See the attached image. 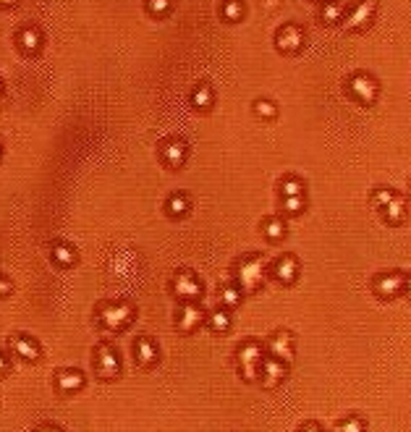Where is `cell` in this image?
<instances>
[{
  "mask_svg": "<svg viewBox=\"0 0 411 432\" xmlns=\"http://www.w3.org/2000/svg\"><path fill=\"white\" fill-rule=\"evenodd\" d=\"M171 291L179 302H199L205 294V285L199 280V275L194 270H179L171 278Z\"/></svg>",
  "mask_w": 411,
  "mask_h": 432,
  "instance_id": "obj_4",
  "label": "cell"
},
{
  "mask_svg": "<svg viewBox=\"0 0 411 432\" xmlns=\"http://www.w3.org/2000/svg\"><path fill=\"white\" fill-rule=\"evenodd\" d=\"M0 95H3V84H0Z\"/></svg>",
  "mask_w": 411,
  "mask_h": 432,
  "instance_id": "obj_40",
  "label": "cell"
},
{
  "mask_svg": "<svg viewBox=\"0 0 411 432\" xmlns=\"http://www.w3.org/2000/svg\"><path fill=\"white\" fill-rule=\"evenodd\" d=\"M205 320H207V312L197 302H184L179 307V312H176V328L181 333H194V330H199L205 325Z\"/></svg>",
  "mask_w": 411,
  "mask_h": 432,
  "instance_id": "obj_9",
  "label": "cell"
},
{
  "mask_svg": "<svg viewBox=\"0 0 411 432\" xmlns=\"http://www.w3.org/2000/svg\"><path fill=\"white\" fill-rule=\"evenodd\" d=\"M262 6H265L267 11H273V8H278V6H281V0H262Z\"/></svg>",
  "mask_w": 411,
  "mask_h": 432,
  "instance_id": "obj_36",
  "label": "cell"
},
{
  "mask_svg": "<svg viewBox=\"0 0 411 432\" xmlns=\"http://www.w3.org/2000/svg\"><path fill=\"white\" fill-rule=\"evenodd\" d=\"M220 16L225 18V21H241L244 18V0H225L223 8H220Z\"/></svg>",
  "mask_w": 411,
  "mask_h": 432,
  "instance_id": "obj_28",
  "label": "cell"
},
{
  "mask_svg": "<svg viewBox=\"0 0 411 432\" xmlns=\"http://www.w3.org/2000/svg\"><path fill=\"white\" fill-rule=\"evenodd\" d=\"M84 375L79 370H60L58 375H55V388L60 390V393H77V390L84 388Z\"/></svg>",
  "mask_w": 411,
  "mask_h": 432,
  "instance_id": "obj_18",
  "label": "cell"
},
{
  "mask_svg": "<svg viewBox=\"0 0 411 432\" xmlns=\"http://www.w3.org/2000/svg\"><path fill=\"white\" fill-rule=\"evenodd\" d=\"M377 13V0H356L351 8L343 13L341 26L346 32H364Z\"/></svg>",
  "mask_w": 411,
  "mask_h": 432,
  "instance_id": "obj_6",
  "label": "cell"
},
{
  "mask_svg": "<svg viewBox=\"0 0 411 432\" xmlns=\"http://www.w3.org/2000/svg\"><path fill=\"white\" fill-rule=\"evenodd\" d=\"M18 47L24 55H37L40 47H43V35H40V29L35 26H24L21 32H18Z\"/></svg>",
  "mask_w": 411,
  "mask_h": 432,
  "instance_id": "obj_19",
  "label": "cell"
},
{
  "mask_svg": "<svg viewBox=\"0 0 411 432\" xmlns=\"http://www.w3.org/2000/svg\"><path fill=\"white\" fill-rule=\"evenodd\" d=\"M254 113H257L262 121H273L275 115H278V105L270 103V100H257L254 103Z\"/></svg>",
  "mask_w": 411,
  "mask_h": 432,
  "instance_id": "obj_32",
  "label": "cell"
},
{
  "mask_svg": "<svg viewBox=\"0 0 411 432\" xmlns=\"http://www.w3.org/2000/svg\"><path fill=\"white\" fill-rule=\"evenodd\" d=\"M315 3H330V0H315Z\"/></svg>",
  "mask_w": 411,
  "mask_h": 432,
  "instance_id": "obj_39",
  "label": "cell"
},
{
  "mask_svg": "<svg viewBox=\"0 0 411 432\" xmlns=\"http://www.w3.org/2000/svg\"><path fill=\"white\" fill-rule=\"evenodd\" d=\"M231 322H233V317H231V309H215V312H210L207 314V320H205V325L213 333H225V330L231 328Z\"/></svg>",
  "mask_w": 411,
  "mask_h": 432,
  "instance_id": "obj_21",
  "label": "cell"
},
{
  "mask_svg": "<svg viewBox=\"0 0 411 432\" xmlns=\"http://www.w3.org/2000/svg\"><path fill=\"white\" fill-rule=\"evenodd\" d=\"M267 280V262L257 254H247L236 262L233 268V283L239 285L244 296L247 294H257L259 288L265 285Z\"/></svg>",
  "mask_w": 411,
  "mask_h": 432,
  "instance_id": "obj_1",
  "label": "cell"
},
{
  "mask_svg": "<svg viewBox=\"0 0 411 432\" xmlns=\"http://www.w3.org/2000/svg\"><path fill=\"white\" fill-rule=\"evenodd\" d=\"M262 234H265L267 241H283L286 239V234H288V225H286V220H283L281 215H270L265 217V223H262Z\"/></svg>",
  "mask_w": 411,
  "mask_h": 432,
  "instance_id": "obj_20",
  "label": "cell"
},
{
  "mask_svg": "<svg viewBox=\"0 0 411 432\" xmlns=\"http://www.w3.org/2000/svg\"><path fill=\"white\" fill-rule=\"evenodd\" d=\"M191 103L197 105V110H210L215 103V92L210 84H199L197 89H194V95H191Z\"/></svg>",
  "mask_w": 411,
  "mask_h": 432,
  "instance_id": "obj_27",
  "label": "cell"
},
{
  "mask_svg": "<svg viewBox=\"0 0 411 432\" xmlns=\"http://www.w3.org/2000/svg\"><path fill=\"white\" fill-rule=\"evenodd\" d=\"M262 359H265V346L262 343H257V341L241 343L239 351H236V367H239L241 377L247 382H257Z\"/></svg>",
  "mask_w": 411,
  "mask_h": 432,
  "instance_id": "obj_3",
  "label": "cell"
},
{
  "mask_svg": "<svg viewBox=\"0 0 411 432\" xmlns=\"http://www.w3.org/2000/svg\"><path fill=\"white\" fill-rule=\"evenodd\" d=\"M6 372H9V359H6V356L0 354V377H3Z\"/></svg>",
  "mask_w": 411,
  "mask_h": 432,
  "instance_id": "obj_35",
  "label": "cell"
},
{
  "mask_svg": "<svg viewBox=\"0 0 411 432\" xmlns=\"http://www.w3.org/2000/svg\"><path fill=\"white\" fill-rule=\"evenodd\" d=\"M94 372L103 380H116L120 375V356L116 351V346L108 343V341H103L94 348Z\"/></svg>",
  "mask_w": 411,
  "mask_h": 432,
  "instance_id": "obj_7",
  "label": "cell"
},
{
  "mask_svg": "<svg viewBox=\"0 0 411 432\" xmlns=\"http://www.w3.org/2000/svg\"><path fill=\"white\" fill-rule=\"evenodd\" d=\"M286 377H288V364L275 359V356H265L262 359V364H259V377H257V382L262 388L265 390L278 388Z\"/></svg>",
  "mask_w": 411,
  "mask_h": 432,
  "instance_id": "obj_8",
  "label": "cell"
},
{
  "mask_svg": "<svg viewBox=\"0 0 411 432\" xmlns=\"http://www.w3.org/2000/svg\"><path fill=\"white\" fill-rule=\"evenodd\" d=\"M218 296H220V304H223L225 309H236L244 302V291L236 283H223L220 291H218Z\"/></svg>",
  "mask_w": 411,
  "mask_h": 432,
  "instance_id": "obj_22",
  "label": "cell"
},
{
  "mask_svg": "<svg viewBox=\"0 0 411 432\" xmlns=\"http://www.w3.org/2000/svg\"><path fill=\"white\" fill-rule=\"evenodd\" d=\"M11 346V351L18 356V359H24V362H37L40 359V343H37L35 338H29V336H13L9 341Z\"/></svg>",
  "mask_w": 411,
  "mask_h": 432,
  "instance_id": "obj_16",
  "label": "cell"
},
{
  "mask_svg": "<svg viewBox=\"0 0 411 432\" xmlns=\"http://www.w3.org/2000/svg\"><path fill=\"white\" fill-rule=\"evenodd\" d=\"M307 210V197L304 194H293V197H283L281 199V212L283 215H301Z\"/></svg>",
  "mask_w": 411,
  "mask_h": 432,
  "instance_id": "obj_26",
  "label": "cell"
},
{
  "mask_svg": "<svg viewBox=\"0 0 411 432\" xmlns=\"http://www.w3.org/2000/svg\"><path fill=\"white\" fill-rule=\"evenodd\" d=\"M11 288H13V285H11L9 278H3V275H0V299H6V296L11 294Z\"/></svg>",
  "mask_w": 411,
  "mask_h": 432,
  "instance_id": "obj_34",
  "label": "cell"
},
{
  "mask_svg": "<svg viewBox=\"0 0 411 432\" xmlns=\"http://www.w3.org/2000/svg\"><path fill=\"white\" fill-rule=\"evenodd\" d=\"M380 215H383V220H385L388 225H403L406 223V217H409V208H406V199L403 197H398L395 194L390 202H388L385 208L380 210Z\"/></svg>",
  "mask_w": 411,
  "mask_h": 432,
  "instance_id": "obj_17",
  "label": "cell"
},
{
  "mask_svg": "<svg viewBox=\"0 0 411 432\" xmlns=\"http://www.w3.org/2000/svg\"><path fill=\"white\" fill-rule=\"evenodd\" d=\"M270 273H273V278L281 285H293L301 275V265H299V259L293 257V254H281L278 259H273Z\"/></svg>",
  "mask_w": 411,
  "mask_h": 432,
  "instance_id": "obj_13",
  "label": "cell"
},
{
  "mask_svg": "<svg viewBox=\"0 0 411 432\" xmlns=\"http://www.w3.org/2000/svg\"><path fill=\"white\" fill-rule=\"evenodd\" d=\"M16 3H18V0H0V11H3V8H13Z\"/></svg>",
  "mask_w": 411,
  "mask_h": 432,
  "instance_id": "obj_38",
  "label": "cell"
},
{
  "mask_svg": "<svg viewBox=\"0 0 411 432\" xmlns=\"http://www.w3.org/2000/svg\"><path fill=\"white\" fill-rule=\"evenodd\" d=\"M335 430H341V432H361V430H367V422H364L361 416H349V419H343V422L335 424Z\"/></svg>",
  "mask_w": 411,
  "mask_h": 432,
  "instance_id": "obj_33",
  "label": "cell"
},
{
  "mask_svg": "<svg viewBox=\"0 0 411 432\" xmlns=\"http://www.w3.org/2000/svg\"><path fill=\"white\" fill-rule=\"evenodd\" d=\"M403 294H406V299L411 302V275H406V283H403Z\"/></svg>",
  "mask_w": 411,
  "mask_h": 432,
  "instance_id": "obj_37",
  "label": "cell"
},
{
  "mask_svg": "<svg viewBox=\"0 0 411 432\" xmlns=\"http://www.w3.org/2000/svg\"><path fill=\"white\" fill-rule=\"evenodd\" d=\"M173 0H147V13L150 16H157V18H163V16H168L173 11Z\"/></svg>",
  "mask_w": 411,
  "mask_h": 432,
  "instance_id": "obj_30",
  "label": "cell"
},
{
  "mask_svg": "<svg viewBox=\"0 0 411 432\" xmlns=\"http://www.w3.org/2000/svg\"><path fill=\"white\" fill-rule=\"evenodd\" d=\"M275 47L283 55H296L304 47V29L299 24H283L275 35Z\"/></svg>",
  "mask_w": 411,
  "mask_h": 432,
  "instance_id": "obj_12",
  "label": "cell"
},
{
  "mask_svg": "<svg viewBox=\"0 0 411 432\" xmlns=\"http://www.w3.org/2000/svg\"><path fill=\"white\" fill-rule=\"evenodd\" d=\"M281 191V197H293V194H304V181H301L299 176H286L278 186Z\"/></svg>",
  "mask_w": 411,
  "mask_h": 432,
  "instance_id": "obj_29",
  "label": "cell"
},
{
  "mask_svg": "<svg viewBox=\"0 0 411 432\" xmlns=\"http://www.w3.org/2000/svg\"><path fill=\"white\" fill-rule=\"evenodd\" d=\"M320 18H322V24L327 26H335L343 21V6L341 3H335V0H330V3H322V8H320Z\"/></svg>",
  "mask_w": 411,
  "mask_h": 432,
  "instance_id": "obj_25",
  "label": "cell"
},
{
  "mask_svg": "<svg viewBox=\"0 0 411 432\" xmlns=\"http://www.w3.org/2000/svg\"><path fill=\"white\" fill-rule=\"evenodd\" d=\"M346 89H349L351 100H356V103L364 105V108L375 105L377 95H380V84H377L369 74H364V71H356V74H351V76H349V81H346Z\"/></svg>",
  "mask_w": 411,
  "mask_h": 432,
  "instance_id": "obj_5",
  "label": "cell"
},
{
  "mask_svg": "<svg viewBox=\"0 0 411 432\" xmlns=\"http://www.w3.org/2000/svg\"><path fill=\"white\" fill-rule=\"evenodd\" d=\"M403 283H406V275L403 273H380V275L372 280V291H375L380 299L385 302H393L403 294Z\"/></svg>",
  "mask_w": 411,
  "mask_h": 432,
  "instance_id": "obj_11",
  "label": "cell"
},
{
  "mask_svg": "<svg viewBox=\"0 0 411 432\" xmlns=\"http://www.w3.org/2000/svg\"><path fill=\"white\" fill-rule=\"evenodd\" d=\"M0 157H3V147H0Z\"/></svg>",
  "mask_w": 411,
  "mask_h": 432,
  "instance_id": "obj_41",
  "label": "cell"
},
{
  "mask_svg": "<svg viewBox=\"0 0 411 432\" xmlns=\"http://www.w3.org/2000/svg\"><path fill=\"white\" fill-rule=\"evenodd\" d=\"M267 354L281 359L286 364H291L293 356H296V338H293L291 330H278V333H273L270 341H267Z\"/></svg>",
  "mask_w": 411,
  "mask_h": 432,
  "instance_id": "obj_10",
  "label": "cell"
},
{
  "mask_svg": "<svg viewBox=\"0 0 411 432\" xmlns=\"http://www.w3.org/2000/svg\"><path fill=\"white\" fill-rule=\"evenodd\" d=\"M134 354H137V364L142 370H152L154 364L160 362V348L150 336H139L137 346H134Z\"/></svg>",
  "mask_w": 411,
  "mask_h": 432,
  "instance_id": "obj_15",
  "label": "cell"
},
{
  "mask_svg": "<svg viewBox=\"0 0 411 432\" xmlns=\"http://www.w3.org/2000/svg\"><path fill=\"white\" fill-rule=\"evenodd\" d=\"M52 262L60 265V268L77 265V251H74V246H69V244H55L52 246Z\"/></svg>",
  "mask_w": 411,
  "mask_h": 432,
  "instance_id": "obj_24",
  "label": "cell"
},
{
  "mask_svg": "<svg viewBox=\"0 0 411 432\" xmlns=\"http://www.w3.org/2000/svg\"><path fill=\"white\" fill-rule=\"evenodd\" d=\"M134 304H126V302H105L100 304L97 309V325L108 333H123L134 322Z\"/></svg>",
  "mask_w": 411,
  "mask_h": 432,
  "instance_id": "obj_2",
  "label": "cell"
},
{
  "mask_svg": "<svg viewBox=\"0 0 411 432\" xmlns=\"http://www.w3.org/2000/svg\"><path fill=\"white\" fill-rule=\"evenodd\" d=\"M186 157H188V144L184 139L171 137L160 144V160H163V165L173 168V171H179L181 165L186 163Z\"/></svg>",
  "mask_w": 411,
  "mask_h": 432,
  "instance_id": "obj_14",
  "label": "cell"
},
{
  "mask_svg": "<svg viewBox=\"0 0 411 432\" xmlns=\"http://www.w3.org/2000/svg\"><path fill=\"white\" fill-rule=\"evenodd\" d=\"M188 210H191V199H188L186 194H173V197H168V202H165V212L171 217L188 215Z\"/></svg>",
  "mask_w": 411,
  "mask_h": 432,
  "instance_id": "obj_23",
  "label": "cell"
},
{
  "mask_svg": "<svg viewBox=\"0 0 411 432\" xmlns=\"http://www.w3.org/2000/svg\"><path fill=\"white\" fill-rule=\"evenodd\" d=\"M393 197H395L393 189H388V186H380V189L372 191V197H369V205H372L375 210H383Z\"/></svg>",
  "mask_w": 411,
  "mask_h": 432,
  "instance_id": "obj_31",
  "label": "cell"
}]
</instances>
